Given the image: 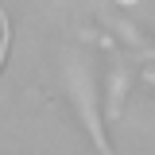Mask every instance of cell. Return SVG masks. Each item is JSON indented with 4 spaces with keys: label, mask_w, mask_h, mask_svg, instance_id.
<instances>
[{
    "label": "cell",
    "mask_w": 155,
    "mask_h": 155,
    "mask_svg": "<svg viewBox=\"0 0 155 155\" xmlns=\"http://www.w3.org/2000/svg\"><path fill=\"white\" fill-rule=\"evenodd\" d=\"M8 43H12V19L0 4V70H4V58H8Z\"/></svg>",
    "instance_id": "cell-1"
}]
</instances>
